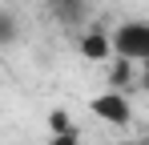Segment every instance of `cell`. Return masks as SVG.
Here are the masks:
<instances>
[{
    "mask_svg": "<svg viewBox=\"0 0 149 145\" xmlns=\"http://www.w3.org/2000/svg\"><path fill=\"white\" fill-rule=\"evenodd\" d=\"M69 125H73V121H69L65 109H52V113H49V129H52V133H56V129H69Z\"/></svg>",
    "mask_w": 149,
    "mask_h": 145,
    "instance_id": "obj_8",
    "label": "cell"
},
{
    "mask_svg": "<svg viewBox=\"0 0 149 145\" xmlns=\"http://www.w3.org/2000/svg\"><path fill=\"white\" fill-rule=\"evenodd\" d=\"M137 81H141V89L149 93V61H141V77H137Z\"/></svg>",
    "mask_w": 149,
    "mask_h": 145,
    "instance_id": "obj_9",
    "label": "cell"
},
{
    "mask_svg": "<svg viewBox=\"0 0 149 145\" xmlns=\"http://www.w3.org/2000/svg\"><path fill=\"white\" fill-rule=\"evenodd\" d=\"M16 40H20V20H16L8 8H0V48L16 45Z\"/></svg>",
    "mask_w": 149,
    "mask_h": 145,
    "instance_id": "obj_6",
    "label": "cell"
},
{
    "mask_svg": "<svg viewBox=\"0 0 149 145\" xmlns=\"http://www.w3.org/2000/svg\"><path fill=\"white\" fill-rule=\"evenodd\" d=\"M93 113L113 129L133 125V105H129V93H121V89H105L101 97H93Z\"/></svg>",
    "mask_w": 149,
    "mask_h": 145,
    "instance_id": "obj_2",
    "label": "cell"
},
{
    "mask_svg": "<svg viewBox=\"0 0 149 145\" xmlns=\"http://www.w3.org/2000/svg\"><path fill=\"white\" fill-rule=\"evenodd\" d=\"M49 145H81V133H77L73 125H69V129H56L49 137Z\"/></svg>",
    "mask_w": 149,
    "mask_h": 145,
    "instance_id": "obj_7",
    "label": "cell"
},
{
    "mask_svg": "<svg viewBox=\"0 0 149 145\" xmlns=\"http://www.w3.org/2000/svg\"><path fill=\"white\" fill-rule=\"evenodd\" d=\"M52 20H61L65 28H85L89 20V0H49Z\"/></svg>",
    "mask_w": 149,
    "mask_h": 145,
    "instance_id": "obj_4",
    "label": "cell"
},
{
    "mask_svg": "<svg viewBox=\"0 0 149 145\" xmlns=\"http://www.w3.org/2000/svg\"><path fill=\"white\" fill-rule=\"evenodd\" d=\"M113 56H125L133 65L149 61V20H121L113 28Z\"/></svg>",
    "mask_w": 149,
    "mask_h": 145,
    "instance_id": "obj_1",
    "label": "cell"
},
{
    "mask_svg": "<svg viewBox=\"0 0 149 145\" xmlns=\"http://www.w3.org/2000/svg\"><path fill=\"white\" fill-rule=\"evenodd\" d=\"M77 48H81L85 61H105V56H113V32L101 28V24H85L81 36H77Z\"/></svg>",
    "mask_w": 149,
    "mask_h": 145,
    "instance_id": "obj_3",
    "label": "cell"
},
{
    "mask_svg": "<svg viewBox=\"0 0 149 145\" xmlns=\"http://www.w3.org/2000/svg\"><path fill=\"white\" fill-rule=\"evenodd\" d=\"M125 145H149V141H125Z\"/></svg>",
    "mask_w": 149,
    "mask_h": 145,
    "instance_id": "obj_10",
    "label": "cell"
},
{
    "mask_svg": "<svg viewBox=\"0 0 149 145\" xmlns=\"http://www.w3.org/2000/svg\"><path fill=\"white\" fill-rule=\"evenodd\" d=\"M129 85H133V61L117 56V65H113V72H109V89H121V93H129Z\"/></svg>",
    "mask_w": 149,
    "mask_h": 145,
    "instance_id": "obj_5",
    "label": "cell"
}]
</instances>
